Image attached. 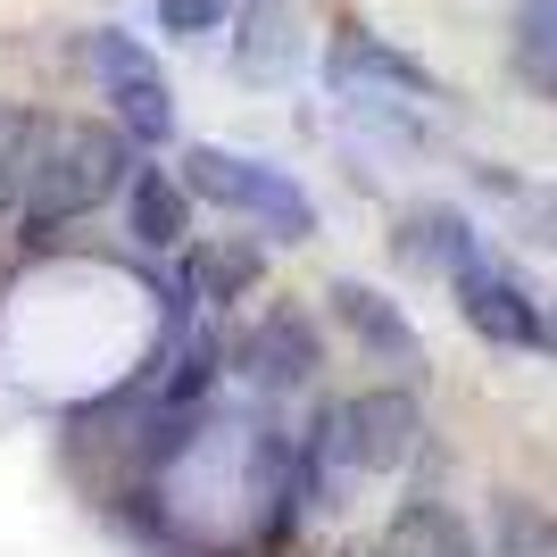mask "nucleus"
Segmentation results:
<instances>
[{"instance_id":"nucleus-20","label":"nucleus","mask_w":557,"mask_h":557,"mask_svg":"<svg viewBox=\"0 0 557 557\" xmlns=\"http://www.w3.org/2000/svg\"><path fill=\"white\" fill-rule=\"evenodd\" d=\"M333 557H383V541H342Z\"/></svg>"},{"instance_id":"nucleus-4","label":"nucleus","mask_w":557,"mask_h":557,"mask_svg":"<svg viewBox=\"0 0 557 557\" xmlns=\"http://www.w3.org/2000/svg\"><path fill=\"white\" fill-rule=\"evenodd\" d=\"M449 292H458V317L483 333V342H499V349H541V342H549V308H541L499 258L474 250L458 275H449Z\"/></svg>"},{"instance_id":"nucleus-9","label":"nucleus","mask_w":557,"mask_h":557,"mask_svg":"<svg viewBox=\"0 0 557 557\" xmlns=\"http://www.w3.org/2000/svg\"><path fill=\"white\" fill-rule=\"evenodd\" d=\"M258 275H267V250H258V242H242V233H209V242L184 258V300H200V308L250 300Z\"/></svg>"},{"instance_id":"nucleus-14","label":"nucleus","mask_w":557,"mask_h":557,"mask_svg":"<svg viewBox=\"0 0 557 557\" xmlns=\"http://www.w3.org/2000/svg\"><path fill=\"white\" fill-rule=\"evenodd\" d=\"M491 557H557V516L508 491L499 516H491Z\"/></svg>"},{"instance_id":"nucleus-3","label":"nucleus","mask_w":557,"mask_h":557,"mask_svg":"<svg viewBox=\"0 0 557 557\" xmlns=\"http://www.w3.org/2000/svg\"><path fill=\"white\" fill-rule=\"evenodd\" d=\"M84 59H92V84H100V100H109V116L125 125V141H134V150H159V141L175 134V92H166L159 59H150L134 34H92Z\"/></svg>"},{"instance_id":"nucleus-8","label":"nucleus","mask_w":557,"mask_h":557,"mask_svg":"<svg viewBox=\"0 0 557 557\" xmlns=\"http://www.w3.org/2000/svg\"><path fill=\"white\" fill-rule=\"evenodd\" d=\"M125 225H134V242L141 250H175L191 233V191H184V175H166V166H141L134 159V175H125Z\"/></svg>"},{"instance_id":"nucleus-16","label":"nucleus","mask_w":557,"mask_h":557,"mask_svg":"<svg viewBox=\"0 0 557 557\" xmlns=\"http://www.w3.org/2000/svg\"><path fill=\"white\" fill-rule=\"evenodd\" d=\"M225 0H159V25L175 34V42H200V34H225Z\"/></svg>"},{"instance_id":"nucleus-13","label":"nucleus","mask_w":557,"mask_h":557,"mask_svg":"<svg viewBox=\"0 0 557 557\" xmlns=\"http://www.w3.org/2000/svg\"><path fill=\"white\" fill-rule=\"evenodd\" d=\"M392 84V92H417V100H442V84L408 59V50H392V42H374V34H342L333 42V84Z\"/></svg>"},{"instance_id":"nucleus-12","label":"nucleus","mask_w":557,"mask_h":557,"mask_svg":"<svg viewBox=\"0 0 557 557\" xmlns=\"http://www.w3.org/2000/svg\"><path fill=\"white\" fill-rule=\"evenodd\" d=\"M233 67L242 75H292L300 67V25H292L283 0H250L233 17Z\"/></svg>"},{"instance_id":"nucleus-10","label":"nucleus","mask_w":557,"mask_h":557,"mask_svg":"<svg viewBox=\"0 0 557 557\" xmlns=\"http://www.w3.org/2000/svg\"><path fill=\"white\" fill-rule=\"evenodd\" d=\"M392 250L408 258L417 275H458V267L483 250V242H474V225H466L458 209H442V200H433V209H408V216H399Z\"/></svg>"},{"instance_id":"nucleus-19","label":"nucleus","mask_w":557,"mask_h":557,"mask_svg":"<svg viewBox=\"0 0 557 557\" xmlns=\"http://www.w3.org/2000/svg\"><path fill=\"white\" fill-rule=\"evenodd\" d=\"M442 557H483V541L466 533V516H458V524H449V541H442Z\"/></svg>"},{"instance_id":"nucleus-1","label":"nucleus","mask_w":557,"mask_h":557,"mask_svg":"<svg viewBox=\"0 0 557 557\" xmlns=\"http://www.w3.org/2000/svg\"><path fill=\"white\" fill-rule=\"evenodd\" d=\"M125 175H134V141H125L116 116H67V125H50V150H42V166H34L17 233H34V242L67 233L75 216H92L100 200H116Z\"/></svg>"},{"instance_id":"nucleus-17","label":"nucleus","mask_w":557,"mask_h":557,"mask_svg":"<svg viewBox=\"0 0 557 557\" xmlns=\"http://www.w3.org/2000/svg\"><path fill=\"white\" fill-rule=\"evenodd\" d=\"M508 200H516V225H524V242H533V250H557V184H533V191L516 184Z\"/></svg>"},{"instance_id":"nucleus-15","label":"nucleus","mask_w":557,"mask_h":557,"mask_svg":"<svg viewBox=\"0 0 557 557\" xmlns=\"http://www.w3.org/2000/svg\"><path fill=\"white\" fill-rule=\"evenodd\" d=\"M449 524H458V508H442V499H408V508L392 516V533H383V557H442Z\"/></svg>"},{"instance_id":"nucleus-21","label":"nucleus","mask_w":557,"mask_h":557,"mask_svg":"<svg viewBox=\"0 0 557 557\" xmlns=\"http://www.w3.org/2000/svg\"><path fill=\"white\" fill-rule=\"evenodd\" d=\"M0 116H9V109H0Z\"/></svg>"},{"instance_id":"nucleus-7","label":"nucleus","mask_w":557,"mask_h":557,"mask_svg":"<svg viewBox=\"0 0 557 557\" xmlns=\"http://www.w3.org/2000/svg\"><path fill=\"white\" fill-rule=\"evenodd\" d=\"M325 300H333V325L358 349H374V358L399 367V374H424V342H417V325L399 317V300H383L374 283H333Z\"/></svg>"},{"instance_id":"nucleus-5","label":"nucleus","mask_w":557,"mask_h":557,"mask_svg":"<svg viewBox=\"0 0 557 557\" xmlns=\"http://www.w3.org/2000/svg\"><path fill=\"white\" fill-rule=\"evenodd\" d=\"M225 358L250 374L258 392H308V383H317V367H325V342H317V325H308L300 308H267L258 325L233 333Z\"/></svg>"},{"instance_id":"nucleus-6","label":"nucleus","mask_w":557,"mask_h":557,"mask_svg":"<svg viewBox=\"0 0 557 557\" xmlns=\"http://www.w3.org/2000/svg\"><path fill=\"white\" fill-rule=\"evenodd\" d=\"M342 433H349V458L358 474H399L424 442V408L408 383H374V392L342 399Z\"/></svg>"},{"instance_id":"nucleus-2","label":"nucleus","mask_w":557,"mask_h":557,"mask_svg":"<svg viewBox=\"0 0 557 557\" xmlns=\"http://www.w3.org/2000/svg\"><path fill=\"white\" fill-rule=\"evenodd\" d=\"M184 191H191V200H209V209L258 216L275 242H308V233H317V200H308L283 166L242 159V150H225V141H200V150L184 159Z\"/></svg>"},{"instance_id":"nucleus-11","label":"nucleus","mask_w":557,"mask_h":557,"mask_svg":"<svg viewBox=\"0 0 557 557\" xmlns=\"http://www.w3.org/2000/svg\"><path fill=\"white\" fill-rule=\"evenodd\" d=\"M50 125H59V116H34V109H9V116H0V242H9L17 216H25L34 166H42V150H50Z\"/></svg>"},{"instance_id":"nucleus-18","label":"nucleus","mask_w":557,"mask_h":557,"mask_svg":"<svg viewBox=\"0 0 557 557\" xmlns=\"http://www.w3.org/2000/svg\"><path fill=\"white\" fill-rule=\"evenodd\" d=\"M216 358H225V349L209 342V333H200V342H184V358H175V374H166V399H200L216 383Z\"/></svg>"}]
</instances>
